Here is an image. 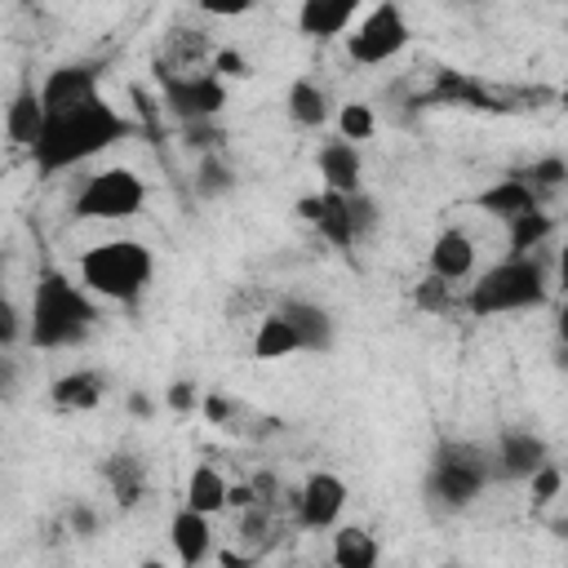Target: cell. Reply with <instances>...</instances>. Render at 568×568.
Here are the masks:
<instances>
[{"mask_svg": "<svg viewBox=\"0 0 568 568\" xmlns=\"http://www.w3.org/2000/svg\"><path fill=\"white\" fill-rule=\"evenodd\" d=\"M297 213H302V222H311V226L320 231V240H328L337 253H351V248H355V226H351L346 195H337V191L302 195V200H297Z\"/></svg>", "mask_w": 568, "mask_h": 568, "instance_id": "8fae6325", "label": "cell"}, {"mask_svg": "<svg viewBox=\"0 0 568 568\" xmlns=\"http://www.w3.org/2000/svg\"><path fill=\"white\" fill-rule=\"evenodd\" d=\"M555 231V217L546 209H532V213H519L515 222H506V257H532Z\"/></svg>", "mask_w": 568, "mask_h": 568, "instance_id": "d4e9b609", "label": "cell"}, {"mask_svg": "<svg viewBox=\"0 0 568 568\" xmlns=\"http://www.w3.org/2000/svg\"><path fill=\"white\" fill-rule=\"evenodd\" d=\"M528 488H532V506H546V501H555L559 497V488H564V475H559V466L555 462H546L532 479H528Z\"/></svg>", "mask_w": 568, "mask_h": 568, "instance_id": "d6a6232c", "label": "cell"}, {"mask_svg": "<svg viewBox=\"0 0 568 568\" xmlns=\"http://www.w3.org/2000/svg\"><path fill=\"white\" fill-rule=\"evenodd\" d=\"M555 275H559V284L568 288V235H564V244H559V257H555Z\"/></svg>", "mask_w": 568, "mask_h": 568, "instance_id": "f35d334b", "label": "cell"}, {"mask_svg": "<svg viewBox=\"0 0 568 568\" xmlns=\"http://www.w3.org/2000/svg\"><path fill=\"white\" fill-rule=\"evenodd\" d=\"M297 524L320 532V528H337L342 510H346V479L333 470H315L306 475V484L297 488Z\"/></svg>", "mask_w": 568, "mask_h": 568, "instance_id": "9c48e42d", "label": "cell"}, {"mask_svg": "<svg viewBox=\"0 0 568 568\" xmlns=\"http://www.w3.org/2000/svg\"><path fill=\"white\" fill-rule=\"evenodd\" d=\"M439 568H462V564H439Z\"/></svg>", "mask_w": 568, "mask_h": 568, "instance_id": "b9f144b4", "label": "cell"}, {"mask_svg": "<svg viewBox=\"0 0 568 568\" xmlns=\"http://www.w3.org/2000/svg\"><path fill=\"white\" fill-rule=\"evenodd\" d=\"M67 524H71V532H75V537H93V532H98V515H93V506H84V501H75V506H71Z\"/></svg>", "mask_w": 568, "mask_h": 568, "instance_id": "d590c367", "label": "cell"}, {"mask_svg": "<svg viewBox=\"0 0 568 568\" xmlns=\"http://www.w3.org/2000/svg\"><path fill=\"white\" fill-rule=\"evenodd\" d=\"M315 169H320V178H324V191H337V195L364 191V160H359V146L342 142V138H333V142L320 146Z\"/></svg>", "mask_w": 568, "mask_h": 568, "instance_id": "2e32d148", "label": "cell"}, {"mask_svg": "<svg viewBox=\"0 0 568 568\" xmlns=\"http://www.w3.org/2000/svg\"><path fill=\"white\" fill-rule=\"evenodd\" d=\"M133 133H138L133 120H124L106 98H93V102H84L75 111L49 115L44 120V133H40V142L31 151V160H36V169L44 178H53V173H62L71 164H84L89 155L124 142V138H133Z\"/></svg>", "mask_w": 568, "mask_h": 568, "instance_id": "6da1fadb", "label": "cell"}, {"mask_svg": "<svg viewBox=\"0 0 568 568\" xmlns=\"http://www.w3.org/2000/svg\"><path fill=\"white\" fill-rule=\"evenodd\" d=\"M142 204H146V182L133 169L111 164L84 178V186L71 195V217L75 222H124Z\"/></svg>", "mask_w": 568, "mask_h": 568, "instance_id": "8992f818", "label": "cell"}, {"mask_svg": "<svg viewBox=\"0 0 568 568\" xmlns=\"http://www.w3.org/2000/svg\"><path fill=\"white\" fill-rule=\"evenodd\" d=\"M493 453H497V475H501V479H532V475L550 462L546 439L532 435V430H519V426L497 430Z\"/></svg>", "mask_w": 568, "mask_h": 568, "instance_id": "7c38bea8", "label": "cell"}, {"mask_svg": "<svg viewBox=\"0 0 568 568\" xmlns=\"http://www.w3.org/2000/svg\"><path fill=\"white\" fill-rule=\"evenodd\" d=\"M160 84H164V106H169L182 124L217 120V111L226 106V84H222V75H213V71L173 75V71L160 62Z\"/></svg>", "mask_w": 568, "mask_h": 568, "instance_id": "ba28073f", "label": "cell"}, {"mask_svg": "<svg viewBox=\"0 0 568 568\" xmlns=\"http://www.w3.org/2000/svg\"><path fill=\"white\" fill-rule=\"evenodd\" d=\"M373 133H377V115H373L368 102H346V106L337 111V138H342V142L359 146V142H368Z\"/></svg>", "mask_w": 568, "mask_h": 568, "instance_id": "4316f807", "label": "cell"}, {"mask_svg": "<svg viewBox=\"0 0 568 568\" xmlns=\"http://www.w3.org/2000/svg\"><path fill=\"white\" fill-rule=\"evenodd\" d=\"M497 479V453L475 439H439L426 466V497L439 510H466Z\"/></svg>", "mask_w": 568, "mask_h": 568, "instance_id": "277c9868", "label": "cell"}, {"mask_svg": "<svg viewBox=\"0 0 568 568\" xmlns=\"http://www.w3.org/2000/svg\"><path fill=\"white\" fill-rule=\"evenodd\" d=\"M355 22V0H306L297 9V31L311 40H333L346 36Z\"/></svg>", "mask_w": 568, "mask_h": 568, "instance_id": "ffe728a7", "label": "cell"}, {"mask_svg": "<svg viewBox=\"0 0 568 568\" xmlns=\"http://www.w3.org/2000/svg\"><path fill=\"white\" fill-rule=\"evenodd\" d=\"M382 550H377V537L359 524H337L333 532V568H377Z\"/></svg>", "mask_w": 568, "mask_h": 568, "instance_id": "603a6c76", "label": "cell"}, {"mask_svg": "<svg viewBox=\"0 0 568 568\" xmlns=\"http://www.w3.org/2000/svg\"><path fill=\"white\" fill-rule=\"evenodd\" d=\"M470 204L479 209V213H488V217H501V222H515L519 213H532V209H541V195L519 178V173H510V178H497L493 186H484V191H475L470 195Z\"/></svg>", "mask_w": 568, "mask_h": 568, "instance_id": "4fadbf2b", "label": "cell"}, {"mask_svg": "<svg viewBox=\"0 0 568 568\" xmlns=\"http://www.w3.org/2000/svg\"><path fill=\"white\" fill-rule=\"evenodd\" d=\"M124 408H129L133 417H151V413H155V404H151V395H146V390H133V395L124 399Z\"/></svg>", "mask_w": 568, "mask_h": 568, "instance_id": "74e56055", "label": "cell"}, {"mask_svg": "<svg viewBox=\"0 0 568 568\" xmlns=\"http://www.w3.org/2000/svg\"><path fill=\"white\" fill-rule=\"evenodd\" d=\"M18 337H22V315H18L13 297H4V302H0V346H4V351H13V346H18Z\"/></svg>", "mask_w": 568, "mask_h": 568, "instance_id": "836d02e7", "label": "cell"}, {"mask_svg": "<svg viewBox=\"0 0 568 568\" xmlns=\"http://www.w3.org/2000/svg\"><path fill=\"white\" fill-rule=\"evenodd\" d=\"M226 497H231V484H226L209 462H200V466L191 470V479H186V506L213 519L217 510H226Z\"/></svg>", "mask_w": 568, "mask_h": 568, "instance_id": "484cf974", "label": "cell"}, {"mask_svg": "<svg viewBox=\"0 0 568 568\" xmlns=\"http://www.w3.org/2000/svg\"><path fill=\"white\" fill-rule=\"evenodd\" d=\"M555 333H559V346H564V355H568V302L559 306V320H555Z\"/></svg>", "mask_w": 568, "mask_h": 568, "instance_id": "ab89813d", "label": "cell"}, {"mask_svg": "<svg viewBox=\"0 0 568 568\" xmlns=\"http://www.w3.org/2000/svg\"><path fill=\"white\" fill-rule=\"evenodd\" d=\"M519 178H524L537 195L559 191V186L568 182V160H564V155H541V160H532L528 169H519Z\"/></svg>", "mask_w": 568, "mask_h": 568, "instance_id": "f1b7e54d", "label": "cell"}, {"mask_svg": "<svg viewBox=\"0 0 568 568\" xmlns=\"http://www.w3.org/2000/svg\"><path fill=\"white\" fill-rule=\"evenodd\" d=\"M102 395H106V377H102L98 368H71V373H62V377L49 382V399H53V408H62V413L98 408Z\"/></svg>", "mask_w": 568, "mask_h": 568, "instance_id": "d6986e66", "label": "cell"}, {"mask_svg": "<svg viewBox=\"0 0 568 568\" xmlns=\"http://www.w3.org/2000/svg\"><path fill=\"white\" fill-rule=\"evenodd\" d=\"M155 280V253L142 240H102L80 253V284L93 297L133 306Z\"/></svg>", "mask_w": 568, "mask_h": 568, "instance_id": "3957f363", "label": "cell"}, {"mask_svg": "<svg viewBox=\"0 0 568 568\" xmlns=\"http://www.w3.org/2000/svg\"><path fill=\"white\" fill-rule=\"evenodd\" d=\"M546 302V262L532 253V257H501L497 266H488L470 293L462 297V306L475 315V320H488V315H506V311H532Z\"/></svg>", "mask_w": 568, "mask_h": 568, "instance_id": "5b68a950", "label": "cell"}, {"mask_svg": "<svg viewBox=\"0 0 568 568\" xmlns=\"http://www.w3.org/2000/svg\"><path fill=\"white\" fill-rule=\"evenodd\" d=\"M98 324V306L84 284H71L58 266H44L31 288V315H27V342L40 351L80 346L89 328Z\"/></svg>", "mask_w": 568, "mask_h": 568, "instance_id": "7a4b0ae2", "label": "cell"}, {"mask_svg": "<svg viewBox=\"0 0 568 568\" xmlns=\"http://www.w3.org/2000/svg\"><path fill=\"white\" fill-rule=\"evenodd\" d=\"M213 75H248V62L235 49H217L213 53Z\"/></svg>", "mask_w": 568, "mask_h": 568, "instance_id": "8d00e7d4", "label": "cell"}, {"mask_svg": "<svg viewBox=\"0 0 568 568\" xmlns=\"http://www.w3.org/2000/svg\"><path fill=\"white\" fill-rule=\"evenodd\" d=\"M408 40H413V31H408L404 9L386 0V4H373V9L355 22V31L346 36V53H351L359 67H382V62H390L395 53H404Z\"/></svg>", "mask_w": 568, "mask_h": 568, "instance_id": "52a82bcc", "label": "cell"}, {"mask_svg": "<svg viewBox=\"0 0 568 568\" xmlns=\"http://www.w3.org/2000/svg\"><path fill=\"white\" fill-rule=\"evenodd\" d=\"M182 138L191 151H204V155H217V146L226 142V133L217 129V120H195V124H182Z\"/></svg>", "mask_w": 568, "mask_h": 568, "instance_id": "1f68e13d", "label": "cell"}, {"mask_svg": "<svg viewBox=\"0 0 568 568\" xmlns=\"http://www.w3.org/2000/svg\"><path fill=\"white\" fill-rule=\"evenodd\" d=\"M169 546H173V555H178L182 568H200L209 559V550H213V524H209V515L182 506L169 519Z\"/></svg>", "mask_w": 568, "mask_h": 568, "instance_id": "e0dca14e", "label": "cell"}, {"mask_svg": "<svg viewBox=\"0 0 568 568\" xmlns=\"http://www.w3.org/2000/svg\"><path fill=\"white\" fill-rule=\"evenodd\" d=\"M231 186H235V173L222 164V155H204V160H200V173H195L200 200H217V195H226Z\"/></svg>", "mask_w": 568, "mask_h": 568, "instance_id": "f546056e", "label": "cell"}, {"mask_svg": "<svg viewBox=\"0 0 568 568\" xmlns=\"http://www.w3.org/2000/svg\"><path fill=\"white\" fill-rule=\"evenodd\" d=\"M564 555H568V528H564Z\"/></svg>", "mask_w": 568, "mask_h": 568, "instance_id": "60d3db41", "label": "cell"}, {"mask_svg": "<svg viewBox=\"0 0 568 568\" xmlns=\"http://www.w3.org/2000/svg\"><path fill=\"white\" fill-rule=\"evenodd\" d=\"M346 209H351V226H355V244H364L377 226H382V204L368 195V191H355L346 195Z\"/></svg>", "mask_w": 568, "mask_h": 568, "instance_id": "4dcf8cb0", "label": "cell"}, {"mask_svg": "<svg viewBox=\"0 0 568 568\" xmlns=\"http://www.w3.org/2000/svg\"><path fill=\"white\" fill-rule=\"evenodd\" d=\"M164 404H169L173 413H191V408L200 404V395H195V386H191V382H173V386L164 390Z\"/></svg>", "mask_w": 568, "mask_h": 568, "instance_id": "e575fe53", "label": "cell"}, {"mask_svg": "<svg viewBox=\"0 0 568 568\" xmlns=\"http://www.w3.org/2000/svg\"><path fill=\"white\" fill-rule=\"evenodd\" d=\"M98 75H102L98 62H62V67H53V71L44 75V84H40L44 111H49V115H62V111H75V106L102 98V93H98Z\"/></svg>", "mask_w": 568, "mask_h": 568, "instance_id": "30bf717a", "label": "cell"}, {"mask_svg": "<svg viewBox=\"0 0 568 568\" xmlns=\"http://www.w3.org/2000/svg\"><path fill=\"white\" fill-rule=\"evenodd\" d=\"M102 479L111 484L115 506H120V510H133L138 497L146 493V462L133 457V453H115V457L102 462Z\"/></svg>", "mask_w": 568, "mask_h": 568, "instance_id": "44dd1931", "label": "cell"}, {"mask_svg": "<svg viewBox=\"0 0 568 568\" xmlns=\"http://www.w3.org/2000/svg\"><path fill=\"white\" fill-rule=\"evenodd\" d=\"M275 311H280V315L293 324V333H297L302 351L324 355V351L333 346L337 324H333V315H328L320 302H306V297H280V306H275Z\"/></svg>", "mask_w": 568, "mask_h": 568, "instance_id": "5bb4252c", "label": "cell"}, {"mask_svg": "<svg viewBox=\"0 0 568 568\" xmlns=\"http://www.w3.org/2000/svg\"><path fill=\"white\" fill-rule=\"evenodd\" d=\"M284 111L297 129H324L328 124V93L315 84V80H293L288 93H284Z\"/></svg>", "mask_w": 568, "mask_h": 568, "instance_id": "7402d4cb", "label": "cell"}, {"mask_svg": "<svg viewBox=\"0 0 568 568\" xmlns=\"http://www.w3.org/2000/svg\"><path fill=\"white\" fill-rule=\"evenodd\" d=\"M413 302L422 306V311H430V315H453L462 302L453 297V284L448 280H439V275H422L417 284H413Z\"/></svg>", "mask_w": 568, "mask_h": 568, "instance_id": "83f0119b", "label": "cell"}, {"mask_svg": "<svg viewBox=\"0 0 568 568\" xmlns=\"http://www.w3.org/2000/svg\"><path fill=\"white\" fill-rule=\"evenodd\" d=\"M297 351H302V342H297L293 324H288L280 311H266L262 324H257V333H253V359L271 364V359H288V355H297Z\"/></svg>", "mask_w": 568, "mask_h": 568, "instance_id": "cb8c5ba5", "label": "cell"}, {"mask_svg": "<svg viewBox=\"0 0 568 568\" xmlns=\"http://www.w3.org/2000/svg\"><path fill=\"white\" fill-rule=\"evenodd\" d=\"M426 266H430V275H439V280H448V284L466 280V275L475 271V240H470L462 226L439 231V235H435V244H430Z\"/></svg>", "mask_w": 568, "mask_h": 568, "instance_id": "ac0fdd59", "label": "cell"}, {"mask_svg": "<svg viewBox=\"0 0 568 568\" xmlns=\"http://www.w3.org/2000/svg\"><path fill=\"white\" fill-rule=\"evenodd\" d=\"M44 120H49V111H44V102H40V89H36L31 80H22L18 93H13L9 106H4V133H9V142L36 151V142H40V133H44Z\"/></svg>", "mask_w": 568, "mask_h": 568, "instance_id": "9a60e30c", "label": "cell"}]
</instances>
